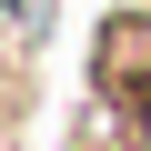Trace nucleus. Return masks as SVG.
Segmentation results:
<instances>
[{
  "label": "nucleus",
  "instance_id": "1",
  "mask_svg": "<svg viewBox=\"0 0 151 151\" xmlns=\"http://www.w3.org/2000/svg\"><path fill=\"white\" fill-rule=\"evenodd\" d=\"M131 121H141V151H151V91H141V101H131Z\"/></svg>",
  "mask_w": 151,
  "mask_h": 151
}]
</instances>
